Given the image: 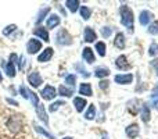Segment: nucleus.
Returning <instances> with one entry per match:
<instances>
[{
  "label": "nucleus",
  "instance_id": "obj_37",
  "mask_svg": "<svg viewBox=\"0 0 158 139\" xmlns=\"http://www.w3.org/2000/svg\"><path fill=\"white\" fill-rule=\"evenodd\" d=\"M157 96H158V86H156V89L153 92V98H157Z\"/></svg>",
  "mask_w": 158,
  "mask_h": 139
},
{
  "label": "nucleus",
  "instance_id": "obj_40",
  "mask_svg": "<svg viewBox=\"0 0 158 139\" xmlns=\"http://www.w3.org/2000/svg\"><path fill=\"white\" fill-rule=\"evenodd\" d=\"M0 82H2V74H0Z\"/></svg>",
  "mask_w": 158,
  "mask_h": 139
},
{
  "label": "nucleus",
  "instance_id": "obj_11",
  "mask_svg": "<svg viewBox=\"0 0 158 139\" xmlns=\"http://www.w3.org/2000/svg\"><path fill=\"white\" fill-rule=\"evenodd\" d=\"M82 57H83V60L87 61V63H93V61H96L94 53H93V50L90 49V47H85L83 52H82Z\"/></svg>",
  "mask_w": 158,
  "mask_h": 139
},
{
  "label": "nucleus",
  "instance_id": "obj_19",
  "mask_svg": "<svg viewBox=\"0 0 158 139\" xmlns=\"http://www.w3.org/2000/svg\"><path fill=\"white\" fill-rule=\"evenodd\" d=\"M3 68H4L6 74H7L8 76H11V78L15 75V68H14V64L11 63V61H8V63H3Z\"/></svg>",
  "mask_w": 158,
  "mask_h": 139
},
{
  "label": "nucleus",
  "instance_id": "obj_32",
  "mask_svg": "<svg viewBox=\"0 0 158 139\" xmlns=\"http://www.w3.org/2000/svg\"><path fill=\"white\" fill-rule=\"evenodd\" d=\"M148 32H150L151 35H156V33H158V21H154L153 24L150 25V28H148Z\"/></svg>",
  "mask_w": 158,
  "mask_h": 139
},
{
  "label": "nucleus",
  "instance_id": "obj_41",
  "mask_svg": "<svg viewBox=\"0 0 158 139\" xmlns=\"http://www.w3.org/2000/svg\"><path fill=\"white\" fill-rule=\"evenodd\" d=\"M64 139H72V138H64Z\"/></svg>",
  "mask_w": 158,
  "mask_h": 139
},
{
  "label": "nucleus",
  "instance_id": "obj_27",
  "mask_svg": "<svg viewBox=\"0 0 158 139\" xmlns=\"http://www.w3.org/2000/svg\"><path fill=\"white\" fill-rule=\"evenodd\" d=\"M75 82H77V76L75 75H72V74H69V75H67L65 76V84L67 85H69V86L74 89V86H75Z\"/></svg>",
  "mask_w": 158,
  "mask_h": 139
},
{
  "label": "nucleus",
  "instance_id": "obj_16",
  "mask_svg": "<svg viewBox=\"0 0 158 139\" xmlns=\"http://www.w3.org/2000/svg\"><path fill=\"white\" fill-rule=\"evenodd\" d=\"M86 104H87V102L83 98H75L74 99V106H75V109H77V111H79V113L83 111Z\"/></svg>",
  "mask_w": 158,
  "mask_h": 139
},
{
  "label": "nucleus",
  "instance_id": "obj_38",
  "mask_svg": "<svg viewBox=\"0 0 158 139\" xmlns=\"http://www.w3.org/2000/svg\"><path fill=\"white\" fill-rule=\"evenodd\" d=\"M7 102H8V103H11V104H14V106H18V103H17V102H14V100H11V99H7Z\"/></svg>",
  "mask_w": 158,
  "mask_h": 139
},
{
  "label": "nucleus",
  "instance_id": "obj_33",
  "mask_svg": "<svg viewBox=\"0 0 158 139\" xmlns=\"http://www.w3.org/2000/svg\"><path fill=\"white\" fill-rule=\"evenodd\" d=\"M15 29H17V25H8V27H6L4 29H3V35L8 36L13 31H15Z\"/></svg>",
  "mask_w": 158,
  "mask_h": 139
},
{
  "label": "nucleus",
  "instance_id": "obj_9",
  "mask_svg": "<svg viewBox=\"0 0 158 139\" xmlns=\"http://www.w3.org/2000/svg\"><path fill=\"white\" fill-rule=\"evenodd\" d=\"M115 67L118 70H128L131 67V64L128 63V59L125 56H119V57L115 60Z\"/></svg>",
  "mask_w": 158,
  "mask_h": 139
},
{
  "label": "nucleus",
  "instance_id": "obj_1",
  "mask_svg": "<svg viewBox=\"0 0 158 139\" xmlns=\"http://www.w3.org/2000/svg\"><path fill=\"white\" fill-rule=\"evenodd\" d=\"M121 14V22L129 29V32H133V13L128 6H121L119 8Z\"/></svg>",
  "mask_w": 158,
  "mask_h": 139
},
{
  "label": "nucleus",
  "instance_id": "obj_14",
  "mask_svg": "<svg viewBox=\"0 0 158 139\" xmlns=\"http://www.w3.org/2000/svg\"><path fill=\"white\" fill-rule=\"evenodd\" d=\"M114 45H115V47H118V49H125V35H123L122 32H119V33H117V36H115V39H114Z\"/></svg>",
  "mask_w": 158,
  "mask_h": 139
},
{
  "label": "nucleus",
  "instance_id": "obj_29",
  "mask_svg": "<svg viewBox=\"0 0 158 139\" xmlns=\"http://www.w3.org/2000/svg\"><path fill=\"white\" fill-rule=\"evenodd\" d=\"M148 54L150 56H157L158 54V45L157 43H151L150 49H148Z\"/></svg>",
  "mask_w": 158,
  "mask_h": 139
},
{
  "label": "nucleus",
  "instance_id": "obj_23",
  "mask_svg": "<svg viewBox=\"0 0 158 139\" xmlns=\"http://www.w3.org/2000/svg\"><path fill=\"white\" fill-rule=\"evenodd\" d=\"M142 120L144 123H147L150 120V107L147 104H143V107H142Z\"/></svg>",
  "mask_w": 158,
  "mask_h": 139
},
{
  "label": "nucleus",
  "instance_id": "obj_25",
  "mask_svg": "<svg viewBox=\"0 0 158 139\" xmlns=\"http://www.w3.org/2000/svg\"><path fill=\"white\" fill-rule=\"evenodd\" d=\"M81 15L83 20H89L90 15H92V10H90L89 7H86V6H82L81 7Z\"/></svg>",
  "mask_w": 158,
  "mask_h": 139
},
{
  "label": "nucleus",
  "instance_id": "obj_3",
  "mask_svg": "<svg viewBox=\"0 0 158 139\" xmlns=\"http://www.w3.org/2000/svg\"><path fill=\"white\" fill-rule=\"evenodd\" d=\"M42 49V42L38 41V39L32 38L28 41V45H27V50L29 54H36L39 50Z\"/></svg>",
  "mask_w": 158,
  "mask_h": 139
},
{
  "label": "nucleus",
  "instance_id": "obj_30",
  "mask_svg": "<svg viewBox=\"0 0 158 139\" xmlns=\"http://www.w3.org/2000/svg\"><path fill=\"white\" fill-rule=\"evenodd\" d=\"M50 11V8L49 7H46V8H43V10L40 11V14H39V17H38V20H36V22H38V24H40L42 21H43V18H44V15H46L47 13H49Z\"/></svg>",
  "mask_w": 158,
  "mask_h": 139
},
{
  "label": "nucleus",
  "instance_id": "obj_15",
  "mask_svg": "<svg viewBox=\"0 0 158 139\" xmlns=\"http://www.w3.org/2000/svg\"><path fill=\"white\" fill-rule=\"evenodd\" d=\"M96 38H97V35H96V32L92 29V28H90V27L85 28V42H87V43L94 42Z\"/></svg>",
  "mask_w": 158,
  "mask_h": 139
},
{
  "label": "nucleus",
  "instance_id": "obj_20",
  "mask_svg": "<svg viewBox=\"0 0 158 139\" xmlns=\"http://www.w3.org/2000/svg\"><path fill=\"white\" fill-rule=\"evenodd\" d=\"M79 93L81 95H85V96H92V86H90V84H81V86H79Z\"/></svg>",
  "mask_w": 158,
  "mask_h": 139
},
{
  "label": "nucleus",
  "instance_id": "obj_12",
  "mask_svg": "<svg viewBox=\"0 0 158 139\" xmlns=\"http://www.w3.org/2000/svg\"><path fill=\"white\" fill-rule=\"evenodd\" d=\"M46 25H47V28H50V29L56 28L57 25H60V17L56 15V14L49 15V18H47V21H46Z\"/></svg>",
  "mask_w": 158,
  "mask_h": 139
},
{
  "label": "nucleus",
  "instance_id": "obj_13",
  "mask_svg": "<svg viewBox=\"0 0 158 139\" xmlns=\"http://www.w3.org/2000/svg\"><path fill=\"white\" fill-rule=\"evenodd\" d=\"M151 18H153V14L150 13V11L147 10H143L142 13H140V17H139V21L142 25H147L148 22L151 21Z\"/></svg>",
  "mask_w": 158,
  "mask_h": 139
},
{
  "label": "nucleus",
  "instance_id": "obj_4",
  "mask_svg": "<svg viewBox=\"0 0 158 139\" xmlns=\"http://www.w3.org/2000/svg\"><path fill=\"white\" fill-rule=\"evenodd\" d=\"M28 81H29V84L32 85L33 88H39L42 84H43V78H42V75L38 72V71L31 72L29 75H28Z\"/></svg>",
  "mask_w": 158,
  "mask_h": 139
},
{
  "label": "nucleus",
  "instance_id": "obj_34",
  "mask_svg": "<svg viewBox=\"0 0 158 139\" xmlns=\"http://www.w3.org/2000/svg\"><path fill=\"white\" fill-rule=\"evenodd\" d=\"M63 104H64V102H61V100L54 102V103H53L52 106H50V111H52V113H53V111H56V110H57L60 106H63Z\"/></svg>",
  "mask_w": 158,
  "mask_h": 139
},
{
  "label": "nucleus",
  "instance_id": "obj_2",
  "mask_svg": "<svg viewBox=\"0 0 158 139\" xmlns=\"http://www.w3.org/2000/svg\"><path fill=\"white\" fill-rule=\"evenodd\" d=\"M57 43L61 45V46H68V45L72 43V38L65 29H60L57 33Z\"/></svg>",
  "mask_w": 158,
  "mask_h": 139
},
{
  "label": "nucleus",
  "instance_id": "obj_26",
  "mask_svg": "<svg viewBox=\"0 0 158 139\" xmlns=\"http://www.w3.org/2000/svg\"><path fill=\"white\" fill-rule=\"evenodd\" d=\"M96 50L98 52L100 56H106V43L104 42H97L96 43Z\"/></svg>",
  "mask_w": 158,
  "mask_h": 139
},
{
  "label": "nucleus",
  "instance_id": "obj_22",
  "mask_svg": "<svg viewBox=\"0 0 158 139\" xmlns=\"http://www.w3.org/2000/svg\"><path fill=\"white\" fill-rule=\"evenodd\" d=\"M94 75L97 78H104V76L110 75V68H106V67H98L97 70L94 71Z\"/></svg>",
  "mask_w": 158,
  "mask_h": 139
},
{
  "label": "nucleus",
  "instance_id": "obj_5",
  "mask_svg": "<svg viewBox=\"0 0 158 139\" xmlns=\"http://www.w3.org/2000/svg\"><path fill=\"white\" fill-rule=\"evenodd\" d=\"M42 98L44 99V100H53V99L57 96V92H56L54 86H50V85H47V86H44V89L42 90Z\"/></svg>",
  "mask_w": 158,
  "mask_h": 139
},
{
  "label": "nucleus",
  "instance_id": "obj_7",
  "mask_svg": "<svg viewBox=\"0 0 158 139\" xmlns=\"http://www.w3.org/2000/svg\"><path fill=\"white\" fill-rule=\"evenodd\" d=\"M53 53L54 52H53L52 47H46V49H44L43 52L38 56V61L39 63H46V61H50V59L53 57Z\"/></svg>",
  "mask_w": 158,
  "mask_h": 139
},
{
  "label": "nucleus",
  "instance_id": "obj_36",
  "mask_svg": "<svg viewBox=\"0 0 158 139\" xmlns=\"http://www.w3.org/2000/svg\"><path fill=\"white\" fill-rule=\"evenodd\" d=\"M151 66L154 67V70H156V72H157V75H158V59H156V60L151 61Z\"/></svg>",
  "mask_w": 158,
  "mask_h": 139
},
{
  "label": "nucleus",
  "instance_id": "obj_10",
  "mask_svg": "<svg viewBox=\"0 0 158 139\" xmlns=\"http://www.w3.org/2000/svg\"><path fill=\"white\" fill-rule=\"evenodd\" d=\"M125 132L131 139L137 138L139 137V125H137V124H132V125H129L128 128L125 129Z\"/></svg>",
  "mask_w": 158,
  "mask_h": 139
},
{
  "label": "nucleus",
  "instance_id": "obj_18",
  "mask_svg": "<svg viewBox=\"0 0 158 139\" xmlns=\"http://www.w3.org/2000/svg\"><path fill=\"white\" fill-rule=\"evenodd\" d=\"M58 92H60V95L64 96V98H69V96L74 95V89H72V88H67L65 85H60Z\"/></svg>",
  "mask_w": 158,
  "mask_h": 139
},
{
  "label": "nucleus",
  "instance_id": "obj_6",
  "mask_svg": "<svg viewBox=\"0 0 158 139\" xmlns=\"http://www.w3.org/2000/svg\"><path fill=\"white\" fill-rule=\"evenodd\" d=\"M35 110H36V114H38V117L40 118L42 121H43V124H46V125H49V118H47V114L46 111H44V107L42 103H38L35 106Z\"/></svg>",
  "mask_w": 158,
  "mask_h": 139
},
{
  "label": "nucleus",
  "instance_id": "obj_39",
  "mask_svg": "<svg viewBox=\"0 0 158 139\" xmlns=\"http://www.w3.org/2000/svg\"><path fill=\"white\" fill-rule=\"evenodd\" d=\"M154 107H156V109H158V100H154Z\"/></svg>",
  "mask_w": 158,
  "mask_h": 139
},
{
  "label": "nucleus",
  "instance_id": "obj_24",
  "mask_svg": "<svg viewBox=\"0 0 158 139\" xmlns=\"http://www.w3.org/2000/svg\"><path fill=\"white\" fill-rule=\"evenodd\" d=\"M94 115H96V107H94V104H90L86 114H85V118H86V120H93Z\"/></svg>",
  "mask_w": 158,
  "mask_h": 139
},
{
  "label": "nucleus",
  "instance_id": "obj_35",
  "mask_svg": "<svg viewBox=\"0 0 158 139\" xmlns=\"http://www.w3.org/2000/svg\"><path fill=\"white\" fill-rule=\"evenodd\" d=\"M108 84H110L108 81H101V82H100V88H101L103 90L108 89Z\"/></svg>",
  "mask_w": 158,
  "mask_h": 139
},
{
  "label": "nucleus",
  "instance_id": "obj_8",
  "mask_svg": "<svg viewBox=\"0 0 158 139\" xmlns=\"http://www.w3.org/2000/svg\"><path fill=\"white\" fill-rule=\"evenodd\" d=\"M114 81L119 85H126V84H131L133 81V75L132 74H123V75H115Z\"/></svg>",
  "mask_w": 158,
  "mask_h": 139
},
{
  "label": "nucleus",
  "instance_id": "obj_17",
  "mask_svg": "<svg viewBox=\"0 0 158 139\" xmlns=\"http://www.w3.org/2000/svg\"><path fill=\"white\" fill-rule=\"evenodd\" d=\"M33 33H35L36 36H39V38H40V39H43L44 42H47V41H49V32H47V31H46V28H40V27H39L38 29H35V31H33Z\"/></svg>",
  "mask_w": 158,
  "mask_h": 139
},
{
  "label": "nucleus",
  "instance_id": "obj_21",
  "mask_svg": "<svg viewBox=\"0 0 158 139\" xmlns=\"http://www.w3.org/2000/svg\"><path fill=\"white\" fill-rule=\"evenodd\" d=\"M65 4H67V8H68L71 13H77L78 8H79V2L78 0H67Z\"/></svg>",
  "mask_w": 158,
  "mask_h": 139
},
{
  "label": "nucleus",
  "instance_id": "obj_28",
  "mask_svg": "<svg viewBox=\"0 0 158 139\" xmlns=\"http://www.w3.org/2000/svg\"><path fill=\"white\" fill-rule=\"evenodd\" d=\"M35 128H36V131H38L39 134L44 135V137H46V138H49V139H56L54 135H52V134H50V132H47L46 129H44V128H42V127H35Z\"/></svg>",
  "mask_w": 158,
  "mask_h": 139
},
{
  "label": "nucleus",
  "instance_id": "obj_31",
  "mask_svg": "<svg viewBox=\"0 0 158 139\" xmlns=\"http://www.w3.org/2000/svg\"><path fill=\"white\" fill-rule=\"evenodd\" d=\"M111 33H112V29L111 28H108V27H104V28H101V35H103V38H110L111 36Z\"/></svg>",
  "mask_w": 158,
  "mask_h": 139
}]
</instances>
